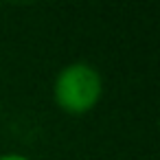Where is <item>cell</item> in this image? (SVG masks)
I'll list each match as a JSON object with an SVG mask.
<instances>
[{
	"label": "cell",
	"instance_id": "obj_1",
	"mask_svg": "<svg viewBox=\"0 0 160 160\" xmlns=\"http://www.w3.org/2000/svg\"><path fill=\"white\" fill-rule=\"evenodd\" d=\"M103 94V77L88 62L66 64L53 83V97L66 114H86L97 108Z\"/></svg>",
	"mask_w": 160,
	"mask_h": 160
},
{
	"label": "cell",
	"instance_id": "obj_2",
	"mask_svg": "<svg viewBox=\"0 0 160 160\" xmlns=\"http://www.w3.org/2000/svg\"><path fill=\"white\" fill-rule=\"evenodd\" d=\"M0 160H31L22 153H0Z\"/></svg>",
	"mask_w": 160,
	"mask_h": 160
}]
</instances>
